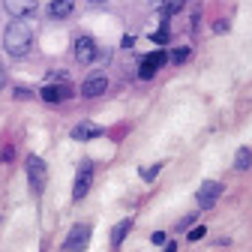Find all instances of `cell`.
<instances>
[{
    "label": "cell",
    "instance_id": "obj_1",
    "mask_svg": "<svg viewBox=\"0 0 252 252\" xmlns=\"http://www.w3.org/2000/svg\"><path fill=\"white\" fill-rule=\"evenodd\" d=\"M3 48L12 57H24L30 48H33V27H30L24 18H15L12 24H6V30H3Z\"/></svg>",
    "mask_w": 252,
    "mask_h": 252
},
{
    "label": "cell",
    "instance_id": "obj_2",
    "mask_svg": "<svg viewBox=\"0 0 252 252\" xmlns=\"http://www.w3.org/2000/svg\"><path fill=\"white\" fill-rule=\"evenodd\" d=\"M90 183H93V162L84 159L75 171V183H72V201H81L90 192Z\"/></svg>",
    "mask_w": 252,
    "mask_h": 252
},
{
    "label": "cell",
    "instance_id": "obj_3",
    "mask_svg": "<svg viewBox=\"0 0 252 252\" xmlns=\"http://www.w3.org/2000/svg\"><path fill=\"white\" fill-rule=\"evenodd\" d=\"M27 180H30V189H33L36 195H42V189H45V162L39 159V156H27Z\"/></svg>",
    "mask_w": 252,
    "mask_h": 252
},
{
    "label": "cell",
    "instance_id": "obj_4",
    "mask_svg": "<svg viewBox=\"0 0 252 252\" xmlns=\"http://www.w3.org/2000/svg\"><path fill=\"white\" fill-rule=\"evenodd\" d=\"M90 243V225H72V231L66 234V243H63V249L66 252H84Z\"/></svg>",
    "mask_w": 252,
    "mask_h": 252
},
{
    "label": "cell",
    "instance_id": "obj_5",
    "mask_svg": "<svg viewBox=\"0 0 252 252\" xmlns=\"http://www.w3.org/2000/svg\"><path fill=\"white\" fill-rule=\"evenodd\" d=\"M105 87H108V75L105 72H93L81 84V96L84 99H96V96H102V93H105Z\"/></svg>",
    "mask_w": 252,
    "mask_h": 252
},
{
    "label": "cell",
    "instance_id": "obj_6",
    "mask_svg": "<svg viewBox=\"0 0 252 252\" xmlns=\"http://www.w3.org/2000/svg\"><path fill=\"white\" fill-rule=\"evenodd\" d=\"M165 60H168V51H153V54H147V57L141 60V66H138V78H141V81H150V78L156 75V69H159Z\"/></svg>",
    "mask_w": 252,
    "mask_h": 252
},
{
    "label": "cell",
    "instance_id": "obj_7",
    "mask_svg": "<svg viewBox=\"0 0 252 252\" xmlns=\"http://www.w3.org/2000/svg\"><path fill=\"white\" fill-rule=\"evenodd\" d=\"M72 51H75V60L81 66H87V63H93V57H96V39L93 36H78Z\"/></svg>",
    "mask_w": 252,
    "mask_h": 252
},
{
    "label": "cell",
    "instance_id": "obj_8",
    "mask_svg": "<svg viewBox=\"0 0 252 252\" xmlns=\"http://www.w3.org/2000/svg\"><path fill=\"white\" fill-rule=\"evenodd\" d=\"M219 195H222V183H216V180L201 183V189H198V207L201 210H210L219 201Z\"/></svg>",
    "mask_w": 252,
    "mask_h": 252
},
{
    "label": "cell",
    "instance_id": "obj_9",
    "mask_svg": "<svg viewBox=\"0 0 252 252\" xmlns=\"http://www.w3.org/2000/svg\"><path fill=\"white\" fill-rule=\"evenodd\" d=\"M42 99L51 102V105L66 102V99H72V87H69L66 81H60V84H45V87H42Z\"/></svg>",
    "mask_w": 252,
    "mask_h": 252
},
{
    "label": "cell",
    "instance_id": "obj_10",
    "mask_svg": "<svg viewBox=\"0 0 252 252\" xmlns=\"http://www.w3.org/2000/svg\"><path fill=\"white\" fill-rule=\"evenodd\" d=\"M3 6L12 18H27L36 12V0H3Z\"/></svg>",
    "mask_w": 252,
    "mask_h": 252
},
{
    "label": "cell",
    "instance_id": "obj_11",
    "mask_svg": "<svg viewBox=\"0 0 252 252\" xmlns=\"http://www.w3.org/2000/svg\"><path fill=\"white\" fill-rule=\"evenodd\" d=\"M75 9V0H54L48 3V18H69Z\"/></svg>",
    "mask_w": 252,
    "mask_h": 252
},
{
    "label": "cell",
    "instance_id": "obj_12",
    "mask_svg": "<svg viewBox=\"0 0 252 252\" xmlns=\"http://www.w3.org/2000/svg\"><path fill=\"white\" fill-rule=\"evenodd\" d=\"M102 129L96 123H78V126H72V138L75 141H90V138H96Z\"/></svg>",
    "mask_w": 252,
    "mask_h": 252
},
{
    "label": "cell",
    "instance_id": "obj_13",
    "mask_svg": "<svg viewBox=\"0 0 252 252\" xmlns=\"http://www.w3.org/2000/svg\"><path fill=\"white\" fill-rule=\"evenodd\" d=\"M129 231H132V219H123V222H117V225L111 228V243H114V246H120Z\"/></svg>",
    "mask_w": 252,
    "mask_h": 252
},
{
    "label": "cell",
    "instance_id": "obj_14",
    "mask_svg": "<svg viewBox=\"0 0 252 252\" xmlns=\"http://www.w3.org/2000/svg\"><path fill=\"white\" fill-rule=\"evenodd\" d=\"M234 168H237V171H249V168H252V153H249V147H240V150H237Z\"/></svg>",
    "mask_w": 252,
    "mask_h": 252
},
{
    "label": "cell",
    "instance_id": "obj_15",
    "mask_svg": "<svg viewBox=\"0 0 252 252\" xmlns=\"http://www.w3.org/2000/svg\"><path fill=\"white\" fill-rule=\"evenodd\" d=\"M150 39H153V42H159V45H165V42L171 39V30H168V24H162L159 30H153V33H150Z\"/></svg>",
    "mask_w": 252,
    "mask_h": 252
},
{
    "label": "cell",
    "instance_id": "obj_16",
    "mask_svg": "<svg viewBox=\"0 0 252 252\" xmlns=\"http://www.w3.org/2000/svg\"><path fill=\"white\" fill-rule=\"evenodd\" d=\"M189 54H192V48H189V45H177V48L171 51V60H174V63H186Z\"/></svg>",
    "mask_w": 252,
    "mask_h": 252
},
{
    "label": "cell",
    "instance_id": "obj_17",
    "mask_svg": "<svg viewBox=\"0 0 252 252\" xmlns=\"http://www.w3.org/2000/svg\"><path fill=\"white\" fill-rule=\"evenodd\" d=\"M159 171H162V162H156V165H150V168H141V177H144V180H153Z\"/></svg>",
    "mask_w": 252,
    "mask_h": 252
},
{
    "label": "cell",
    "instance_id": "obj_18",
    "mask_svg": "<svg viewBox=\"0 0 252 252\" xmlns=\"http://www.w3.org/2000/svg\"><path fill=\"white\" fill-rule=\"evenodd\" d=\"M33 96V93H30L27 87H15V99H30Z\"/></svg>",
    "mask_w": 252,
    "mask_h": 252
},
{
    "label": "cell",
    "instance_id": "obj_19",
    "mask_svg": "<svg viewBox=\"0 0 252 252\" xmlns=\"http://www.w3.org/2000/svg\"><path fill=\"white\" fill-rule=\"evenodd\" d=\"M201 237H204V228H201V225L189 231V243H192V240H201Z\"/></svg>",
    "mask_w": 252,
    "mask_h": 252
},
{
    "label": "cell",
    "instance_id": "obj_20",
    "mask_svg": "<svg viewBox=\"0 0 252 252\" xmlns=\"http://www.w3.org/2000/svg\"><path fill=\"white\" fill-rule=\"evenodd\" d=\"M213 33H228V21H216L213 24Z\"/></svg>",
    "mask_w": 252,
    "mask_h": 252
},
{
    "label": "cell",
    "instance_id": "obj_21",
    "mask_svg": "<svg viewBox=\"0 0 252 252\" xmlns=\"http://www.w3.org/2000/svg\"><path fill=\"white\" fill-rule=\"evenodd\" d=\"M6 84V69H3V63H0V87Z\"/></svg>",
    "mask_w": 252,
    "mask_h": 252
},
{
    "label": "cell",
    "instance_id": "obj_22",
    "mask_svg": "<svg viewBox=\"0 0 252 252\" xmlns=\"http://www.w3.org/2000/svg\"><path fill=\"white\" fill-rule=\"evenodd\" d=\"M162 252H177V246H174V243H168V246H165Z\"/></svg>",
    "mask_w": 252,
    "mask_h": 252
},
{
    "label": "cell",
    "instance_id": "obj_23",
    "mask_svg": "<svg viewBox=\"0 0 252 252\" xmlns=\"http://www.w3.org/2000/svg\"><path fill=\"white\" fill-rule=\"evenodd\" d=\"M93 3H102V0H93Z\"/></svg>",
    "mask_w": 252,
    "mask_h": 252
}]
</instances>
